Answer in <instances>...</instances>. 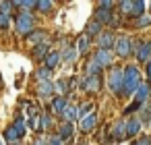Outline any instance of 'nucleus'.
Instances as JSON below:
<instances>
[{
    "label": "nucleus",
    "instance_id": "14",
    "mask_svg": "<svg viewBox=\"0 0 151 145\" xmlns=\"http://www.w3.org/2000/svg\"><path fill=\"white\" fill-rule=\"evenodd\" d=\"M35 95L42 100V102H52L54 95H56V89H54V81H46V83H35Z\"/></svg>",
    "mask_w": 151,
    "mask_h": 145
},
{
    "label": "nucleus",
    "instance_id": "40",
    "mask_svg": "<svg viewBox=\"0 0 151 145\" xmlns=\"http://www.w3.org/2000/svg\"><path fill=\"white\" fill-rule=\"evenodd\" d=\"M77 145H87V141H85V139H81V141H79Z\"/></svg>",
    "mask_w": 151,
    "mask_h": 145
},
{
    "label": "nucleus",
    "instance_id": "31",
    "mask_svg": "<svg viewBox=\"0 0 151 145\" xmlns=\"http://www.w3.org/2000/svg\"><path fill=\"white\" fill-rule=\"evenodd\" d=\"M137 118L143 122V126H145V124H151V102H149V104H145V106L139 110Z\"/></svg>",
    "mask_w": 151,
    "mask_h": 145
},
{
    "label": "nucleus",
    "instance_id": "9",
    "mask_svg": "<svg viewBox=\"0 0 151 145\" xmlns=\"http://www.w3.org/2000/svg\"><path fill=\"white\" fill-rule=\"evenodd\" d=\"M126 139V118H118L108 126V141L120 143Z\"/></svg>",
    "mask_w": 151,
    "mask_h": 145
},
{
    "label": "nucleus",
    "instance_id": "35",
    "mask_svg": "<svg viewBox=\"0 0 151 145\" xmlns=\"http://www.w3.org/2000/svg\"><path fill=\"white\" fill-rule=\"evenodd\" d=\"M97 9H108V11H116V2H112V0H99V2L95 4Z\"/></svg>",
    "mask_w": 151,
    "mask_h": 145
},
{
    "label": "nucleus",
    "instance_id": "24",
    "mask_svg": "<svg viewBox=\"0 0 151 145\" xmlns=\"http://www.w3.org/2000/svg\"><path fill=\"white\" fill-rule=\"evenodd\" d=\"M44 66H48L50 71H56L60 64H62V56H60V50H52L48 56H46V60L42 62Z\"/></svg>",
    "mask_w": 151,
    "mask_h": 145
},
{
    "label": "nucleus",
    "instance_id": "37",
    "mask_svg": "<svg viewBox=\"0 0 151 145\" xmlns=\"http://www.w3.org/2000/svg\"><path fill=\"white\" fill-rule=\"evenodd\" d=\"M137 145H151V135H141L139 139H134Z\"/></svg>",
    "mask_w": 151,
    "mask_h": 145
},
{
    "label": "nucleus",
    "instance_id": "42",
    "mask_svg": "<svg viewBox=\"0 0 151 145\" xmlns=\"http://www.w3.org/2000/svg\"><path fill=\"white\" fill-rule=\"evenodd\" d=\"M9 145H23V143H21V141H19V143H9Z\"/></svg>",
    "mask_w": 151,
    "mask_h": 145
},
{
    "label": "nucleus",
    "instance_id": "25",
    "mask_svg": "<svg viewBox=\"0 0 151 145\" xmlns=\"http://www.w3.org/2000/svg\"><path fill=\"white\" fill-rule=\"evenodd\" d=\"M56 9V2L54 0H37V9H35V15H42V17H48L52 15Z\"/></svg>",
    "mask_w": 151,
    "mask_h": 145
},
{
    "label": "nucleus",
    "instance_id": "15",
    "mask_svg": "<svg viewBox=\"0 0 151 145\" xmlns=\"http://www.w3.org/2000/svg\"><path fill=\"white\" fill-rule=\"evenodd\" d=\"M141 135H143V122H141L137 116L126 118V139L134 141V139H139Z\"/></svg>",
    "mask_w": 151,
    "mask_h": 145
},
{
    "label": "nucleus",
    "instance_id": "18",
    "mask_svg": "<svg viewBox=\"0 0 151 145\" xmlns=\"http://www.w3.org/2000/svg\"><path fill=\"white\" fill-rule=\"evenodd\" d=\"M75 133H77V126L70 124V122H58V126H56V135H58L66 145L70 143V139L75 137Z\"/></svg>",
    "mask_w": 151,
    "mask_h": 145
},
{
    "label": "nucleus",
    "instance_id": "13",
    "mask_svg": "<svg viewBox=\"0 0 151 145\" xmlns=\"http://www.w3.org/2000/svg\"><path fill=\"white\" fill-rule=\"evenodd\" d=\"M104 31H106V27H104L101 23H97L93 17H91V19L85 23V27H83V35H85V38H89L91 42H95Z\"/></svg>",
    "mask_w": 151,
    "mask_h": 145
},
{
    "label": "nucleus",
    "instance_id": "11",
    "mask_svg": "<svg viewBox=\"0 0 151 145\" xmlns=\"http://www.w3.org/2000/svg\"><path fill=\"white\" fill-rule=\"evenodd\" d=\"M97 126H99V112L95 110V112H91L87 118L79 120V128H77V133H81L83 137H87V135H93V133L97 131Z\"/></svg>",
    "mask_w": 151,
    "mask_h": 145
},
{
    "label": "nucleus",
    "instance_id": "22",
    "mask_svg": "<svg viewBox=\"0 0 151 145\" xmlns=\"http://www.w3.org/2000/svg\"><path fill=\"white\" fill-rule=\"evenodd\" d=\"M54 48H52V44L48 42V44H40V46H33L31 48V58L33 60H37V62H44L46 60V56L52 52Z\"/></svg>",
    "mask_w": 151,
    "mask_h": 145
},
{
    "label": "nucleus",
    "instance_id": "43",
    "mask_svg": "<svg viewBox=\"0 0 151 145\" xmlns=\"http://www.w3.org/2000/svg\"><path fill=\"white\" fill-rule=\"evenodd\" d=\"M130 145H137V143H134V141H130Z\"/></svg>",
    "mask_w": 151,
    "mask_h": 145
},
{
    "label": "nucleus",
    "instance_id": "36",
    "mask_svg": "<svg viewBox=\"0 0 151 145\" xmlns=\"http://www.w3.org/2000/svg\"><path fill=\"white\" fill-rule=\"evenodd\" d=\"M48 145H66V143L54 133V135H48Z\"/></svg>",
    "mask_w": 151,
    "mask_h": 145
},
{
    "label": "nucleus",
    "instance_id": "38",
    "mask_svg": "<svg viewBox=\"0 0 151 145\" xmlns=\"http://www.w3.org/2000/svg\"><path fill=\"white\" fill-rule=\"evenodd\" d=\"M31 145H48V137H42V135H37L35 139H33V143Z\"/></svg>",
    "mask_w": 151,
    "mask_h": 145
},
{
    "label": "nucleus",
    "instance_id": "26",
    "mask_svg": "<svg viewBox=\"0 0 151 145\" xmlns=\"http://www.w3.org/2000/svg\"><path fill=\"white\" fill-rule=\"evenodd\" d=\"M52 75H54V71H50L48 66H37L35 69V73H33V79H35V83H46V81H54L52 79Z\"/></svg>",
    "mask_w": 151,
    "mask_h": 145
},
{
    "label": "nucleus",
    "instance_id": "27",
    "mask_svg": "<svg viewBox=\"0 0 151 145\" xmlns=\"http://www.w3.org/2000/svg\"><path fill=\"white\" fill-rule=\"evenodd\" d=\"M77 104H68V108L64 110V114H62V118H60V122H70V124H75V122H79V112H77Z\"/></svg>",
    "mask_w": 151,
    "mask_h": 145
},
{
    "label": "nucleus",
    "instance_id": "10",
    "mask_svg": "<svg viewBox=\"0 0 151 145\" xmlns=\"http://www.w3.org/2000/svg\"><path fill=\"white\" fill-rule=\"evenodd\" d=\"M134 60H137V64H147L151 60V40H147V38H139L137 40Z\"/></svg>",
    "mask_w": 151,
    "mask_h": 145
},
{
    "label": "nucleus",
    "instance_id": "17",
    "mask_svg": "<svg viewBox=\"0 0 151 145\" xmlns=\"http://www.w3.org/2000/svg\"><path fill=\"white\" fill-rule=\"evenodd\" d=\"M132 102H137V104H141V106H145V104H149V102H151V83H149L147 79L139 85V89H137V93H134Z\"/></svg>",
    "mask_w": 151,
    "mask_h": 145
},
{
    "label": "nucleus",
    "instance_id": "5",
    "mask_svg": "<svg viewBox=\"0 0 151 145\" xmlns=\"http://www.w3.org/2000/svg\"><path fill=\"white\" fill-rule=\"evenodd\" d=\"M25 135H27V126H25V120H23L21 114L15 118L13 124H9V126L2 131V139L9 141V143H19Z\"/></svg>",
    "mask_w": 151,
    "mask_h": 145
},
{
    "label": "nucleus",
    "instance_id": "16",
    "mask_svg": "<svg viewBox=\"0 0 151 145\" xmlns=\"http://www.w3.org/2000/svg\"><path fill=\"white\" fill-rule=\"evenodd\" d=\"M50 42V33H48V29H44V27H37L33 33H29L27 38H25V44H29L31 48L33 46H40V44H48Z\"/></svg>",
    "mask_w": 151,
    "mask_h": 145
},
{
    "label": "nucleus",
    "instance_id": "21",
    "mask_svg": "<svg viewBox=\"0 0 151 145\" xmlns=\"http://www.w3.org/2000/svg\"><path fill=\"white\" fill-rule=\"evenodd\" d=\"M75 50H77L79 56H91V40L85 38L83 33L77 35V40H75Z\"/></svg>",
    "mask_w": 151,
    "mask_h": 145
},
{
    "label": "nucleus",
    "instance_id": "23",
    "mask_svg": "<svg viewBox=\"0 0 151 145\" xmlns=\"http://www.w3.org/2000/svg\"><path fill=\"white\" fill-rule=\"evenodd\" d=\"M60 56H62V62H64V64H75L77 58H79V54H77V50H75V44L62 46V48H60Z\"/></svg>",
    "mask_w": 151,
    "mask_h": 145
},
{
    "label": "nucleus",
    "instance_id": "29",
    "mask_svg": "<svg viewBox=\"0 0 151 145\" xmlns=\"http://www.w3.org/2000/svg\"><path fill=\"white\" fill-rule=\"evenodd\" d=\"M77 112H79V120H83V118H87L91 112H95V104H93V102H81L79 108H77Z\"/></svg>",
    "mask_w": 151,
    "mask_h": 145
},
{
    "label": "nucleus",
    "instance_id": "33",
    "mask_svg": "<svg viewBox=\"0 0 151 145\" xmlns=\"http://www.w3.org/2000/svg\"><path fill=\"white\" fill-rule=\"evenodd\" d=\"M0 13H4V15H11L15 17V4H13V0H0Z\"/></svg>",
    "mask_w": 151,
    "mask_h": 145
},
{
    "label": "nucleus",
    "instance_id": "44",
    "mask_svg": "<svg viewBox=\"0 0 151 145\" xmlns=\"http://www.w3.org/2000/svg\"><path fill=\"white\" fill-rule=\"evenodd\" d=\"M0 145H4V143H2V139H0Z\"/></svg>",
    "mask_w": 151,
    "mask_h": 145
},
{
    "label": "nucleus",
    "instance_id": "19",
    "mask_svg": "<svg viewBox=\"0 0 151 145\" xmlns=\"http://www.w3.org/2000/svg\"><path fill=\"white\" fill-rule=\"evenodd\" d=\"M83 75H87V77H106V71L93 60V56H89L83 64Z\"/></svg>",
    "mask_w": 151,
    "mask_h": 145
},
{
    "label": "nucleus",
    "instance_id": "32",
    "mask_svg": "<svg viewBox=\"0 0 151 145\" xmlns=\"http://www.w3.org/2000/svg\"><path fill=\"white\" fill-rule=\"evenodd\" d=\"M143 106L141 104H137V102H132V104H128L124 110H122V118H130L132 114H139V110H141Z\"/></svg>",
    "mask_w": 151,
    "mask_h": 145
},
{
    "label": "nucleus",
    "instance_id": "4",
    "mask_svg": "<svg viewBox=\"0 0 151 145\" xmlns=\"http://www.w3.org/2000/svg\"><path fill=\"white\" fill-rule=\"evenodd\" d=\"M134 48H137V40L128 33H118L116 38V48H114V54L116 58L120 60H128V58H134Z\"/></svg>",
    "mask_w": 151,
    "mask_h": 145
},
{
    "label": "nucleus",
    "instance_id": "34",
    "mask_svg": "<svg viewBox=\"0 0 151 145\" xmlns=\"http://www.w3.org/2000/svg\"><path fill=\"white\" fill-rule=\"evenodd\" d=\"M11 21H13L11 15L0 13V31H9V29H11Z\"/></svg>",
    "mask_w": 151,
    "mask_h": 145
},
{
    "label": "nucleus",
    "instance_id": "12",
    "mask_svg": "<svg viewBox=\"0 0 151 145\" xmlns=\"http://www.w3.org/2000/svg\"><path fill=\"white\" fill-rule=\"evenodd\" d=\"M116 38H118V33H116V31L106 29V31L95 40L97 50H110V52H114V48H116Z\"/></svg>",
    "mask_w": 151,
    "mask_h": 145
},
{
    "label": "nucleus",
    "instance_id": "2",
    "mask_svg": "<svg viewBox=\"0 0 151 145\" xmlns=\"http://www.w3.org/2000/svg\"><path fill=\"white\" fill-rule=\"evenodd\" d=\"M15 35L25 40L29 33H33L37 29V15L35 13H27V11H17L15 13Z\"/></svg>",
    "mask_w": 151,
    "mask_h": 145
},
{
    "label": "nucleus",
    "instance_id": "41",
    "mask_svg": "<svg viewBox=\"0 0 151 145\" xmlns=\"http://www.w3.org/2000/svg\"><path fill=\"white\" fill-rule=\"evenodd\" d=\"M147 9H149V13H151V2H147Z\"/></svg>",
    "mask_w": 151,
    "mask_h": 145
},
{
    "label": "nucleus",
    "instance_id": "20",
    "mask_svg": "<svg viewBox=\"0 0 151 145\" xmlns=\"http://www.w3.org/2000/svg\"><path fill=\"white\" fill-rule=\"evenodd\" d=\"M68 104H70V100H68V97H62V95H54V100L50 102L52 114H54V116H58V118H62L64 110L68 108Z\"/></svg>",
    "mask_w": 151,
    "mask_h": 145
},
{
    "label": "nucleus",
    "instance_id": "1",
    "mask_svg": "<svg viewBox=\"0 0 151 145\" xmlns=\"http://www.w3.org/2000/svg\"><path fill=\"white\" fill-rule=\"evenodd\" d=\"M143 75H141V66L139 64H124V95L122 100H132L139 85L143 83Z\"/></svg>",
    "mask_w": 151,
    "mask_h": 145
},
{
    "label": "nucleus",
    "instance_id": "39",
    "mask_svg": "<svg viewBox=\"0 0 151 145\" xmlns=\"http://www.w3.org/2000/svg\"><path fill=\"white\" fill-rule=\"evenodd\" d=\"M145 73H147V81L151 83V60H149V62L145 64Z\"/></svg>",
    "mask_w": 151,
    "mask_h": 145
},
{
    "label": "nucleus",
    "instance_id": "28",
    "mask_svg": "<svg viewBox=\"0 0 151 145\" xmlns=\"http://www.w3.org/2000/svg\"><path fill=\"white\" fill-rule=\"evenodd\" d=\"M147 13V2L145 0H132V9H130V21L143 17Z\"/></svg>",
    "mask_w": 151,
    "mask_h": 145
},
{
    "label": "nucleus",
    "instance_id": "3",
    "mask_svg": "<svg viewBox=\"0 0 151 145\" xmlns=\"http://www.w3.org/2000/svg\"><path fill=\"white\" fill-rule=\"evenodd\" d=\"M106 87L116 100H122V95H124V66L116 64L112 71L106 73Z\"/></svg>",
    "mask_w": 151,
    "mask_h": 145
},
{
    "label": "nucleus",
    "instance_id": "7",
    "mask_svg": "<svg viewBox=\"0 0 151 145\" xmlns=\"http://www.w3.org/2000/svg\"><path fill=\"white\" fill-rule=\"evenodd\" d=\"M104 83H106V77H87V75H83V77H79L77 87L87 95H97L104 89Z\"/></svg>",
    "mask_w": 151,
    "mask_h": 145
},
{
    "label": "nucleus",
    "instance_id": "8",
    "mask_svg": "<svg viewBox=\"0 0 151 145\" xmlns=\"http://www.w3.org/2000/svg\"><path fill=\"white\" fill-rule=\"evenodd\" d=\"M91 56H93V60H95L106 73L116 66V54L110 52V50H97V48H95V50L91 52Z\"/></svg>",
    "mask_w": 151,
    "mask_h": 145
},
{
    "label": "nucleus",
    "instance_id": "6",
    "mask_svg": "<svg viewBox=\"0 0 151 145\" xmlns=\"http://www.w3.org/2000/svg\"><path fill=\"white\" fill-rule=\"evenodd\" d=\"M93 19L97 21V23H101L106 29H112V31H116L118 27H120V17L116 15V11H108V9H93Z\"/></svg>",
    "mask_w": 151,
    "mask_h": 145
},
{
    "label": "nucleus",
    "instance_id": "30",
    "mask_svg": "<svg viewBox=\"0 0 151 145\" xmlns=\"http://www.w3.org/2000/svg\"><path fill=\"white\" fill-rule=\"evenodd\" d=\"M132 27H134V29H139V31H141V29H147V27H151V13L147 11L143 17L134 19V21H132Z\"/></svg>",
    "mask_w": 151,
    "mask_h": 145
}]
</instances>
